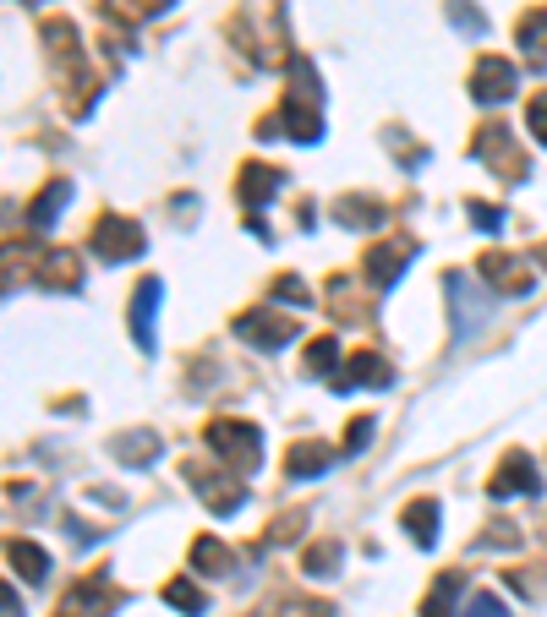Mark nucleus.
I'll return each instance as SVG.
<instances>
[{
  "label": "nucleus",
  "instance_id": "nucleus-24",
  "mask_svg": "<svg viewBox=\"0 0 547 617\" xmlns=\"http://www.w3.org/2000/svg\"><path fill=\"white\" fill-rule=\"evenodd\" d=\"M110 454H116L121 465H137V470H142V465H153V459H159V437H153V432H127V437H116V442H110Z\"/></svg>",
  "mask_w": 547,
  "mask_h": 617
},
{
  "label": "nucleus",
  "instance_id": "nucleus-25",
  "mask_svg": "<svg viewBox=\"0 0 547 617\" xmlns=\"http://www.w3.org/2000/svg\"><path fill=\"white\" fill-rule=\"evenodd\" d=\"M307 371L340 382V339H335V334H318V339L307 345Z\"/></svg>",
  "mask_w": 547,
  "mask_h": 617
},
{
  "label": "nucleus",
  "instance_id": "nucleus-23",
  "mask_svg": "<svg viewBox=\"0 0 547 617\" xmlns=\"http://www.w3.org/2000/svg\"><path fill=\"white\" fill-rule=\"evenodd\" d=\"M335 219L350 225V230L384 225V202H378V197H340V202H335Z\"/></svg>",
  "mask_w": 547,
  "mask_h": 617
},
{
  "label": "nucleus",
  "instance_id": "nucleus-19",
  "mask_svg": "<svg viewBox=\"0 0 547 617\" xmlns=\"http://www.w3.org/2000/svg\"><path fill=\"white\" fill-rule=\"evenodd\" d=\"M6 563L28 579V585H44L50 579V553L39 547V541H22V536H11L6 541Z\"/></svg>",
  "mask_w": 547,
  "mask_h": 617
},
{
  "label": "nucleus",
  "instance_id": "nucleus-1",
  "mask_svg": "<svg viewBox=\"0 0 547 617\" xmlns=\"http://www.w3.org/2000/svg\"><path fill=\"white\" fill-rule=\"evenodd\" d=\"M279 126L296 142L324 137V82H318V66L307 56H290V88H285V105H279Z\"/></svg>",
  "mask_w": 547,
  "mask_h": 617
},
{
  "label": "nucleus",
  "instance_id": "nucleus-28",
  "mask_svg": "<svg viewBox=\"0 0 547 617\" xmlns=\"http://www.w3.org/2000/svg\"><path fill=\"white\" fill-rule=\"evenodd\" d=\"M455 590H460V574H455V568L438 574V585H432L427 601H421V617H455Z\"/></svg>",
  "mask_w": 547,
  "mask_h": 617
},
{
  "label": "nucleus",
  "instance_id": "nucleus-33",
  "mask_svg": "<svg viewBox=\"0 0 547 617\" xmlns=\"http://www.w3.org/2000/svg\"><path fill=\"white\" fill-rule=\"evenodd\" d=\"M449 22H460L466 33H487V17H481L471 0H455V6H449Z\"/></svg>",
  "mask_w": 547,
  "mask_h": 617
},
{
  "label": "nucleus",
  "instance_id": "nucleus-10",
  "mask_svg": "<svg viewBox=\"0 0 547 617\" xmlns=\"http://www.w3.org/2000/svg\"><path fill=\"white\" fill-rule=\"evenodd\" d=\"M477 273L498 290V296H526L531 285H537V273L515 257V251H481L477 257Z\"/></svg>",
  "mask_w": 547,
  "mask_h": 617
},
{
  "label": "nucleus",
  "instance_id": "nucleus-27",
  "mask_svg": "<svg viewBox=\"0 0 547 617\" xmlns=\"http://www.w3.org/2000/svg\"><path fill=\"white\" fill-rule=\"evenodd\" d=\"M329 613H335V607L318 601V596H274V601H263L258 617H329Z\"/></svg>",
  "mask_w": 547,
  "mask_h": 617
},
{
  "label": "nucleus",
  "instance_id": "nucleus-8",
  "mask_svg": "<svg viewBox=\"0 0 547 617\" xmlns=\"http://www.w3.org/2000/svg\"><path fill=\"white\" fill-rule=\"evenodd\" d=\"M236 334H241L252 350H285V345L296 339V317H285V311H274V307H252L236 317Z\"/></svg>",
  "mask_w": 547,
  "mask_h": 617
},
{
  "label": "nucleus",
  "instance_id": "nucleus-18",
  "mask_svg": "<svg viewBox=\"0 0 547 617\" xmlns=\"http://www.w3.org/2000/svg\"><path fill=\"white\" fill-rule=\"evenodd\" d=\"M515 44H520V56H526V66H531V71H547V11H543V6L520 17Z\"/></svg>",
  "mask_w": 547,
  "mask_h": 617
},
{
  "label": "nucleus",
  "instance_id": "nucleus-11",
  "mask_svg": "<svg viewBox=\"0 0 547 617\" xmlns=\"http://www.w3.org/2000/svg\"><path fill=\"white\" fill-rule=\"evenodd\" d=\"M515 82H520V71L504 61V56H481L471 66V99L477 105H509L515 99Z\"/></svg>",
  "mask_w": 547,
  "mask_h": 617
},
{
  "label": "nucleus",
  "instance_id": "nucleus-31",
  "mask_svg": "<svg viewBox=\"0 0 547 617\" xmlns=\"http://www.w3.org/2000/svg\"><path fill=\"white\" fill-rule=\"evenodd\" d=\"M466 213H471V225L487 230V236H498V230L509 225V213H504V208H493V202H466Z\"/></svg>",
  "mask_w": 547,
  "mask_h": 617
},
{
  "label": "nucleus",
  "instance_id": "nucleus-16",
  "mask_svg": "<svg viewBox=\"0 0 547 617\" xmlns=\"http://www.w3.org/2000/svg\"><path fill=\"white\" fill-rule=\"evenodd\" d=\"M389 382H395V367L378 350H356L350 367L340 371V388H389Z\"/></svg>",
  "mask_w": 547,
  "mask_h": 617
},
{
  "label": "nucleus",
  "instance_id": "nucleus-13",
  "mask_svg": "<svg viewBox=\"0 0 547 617\" xmlns=\"http://www.w3.org/2000/svg\"><path fill=\"white\" fill-rule=\"evenodd\" d=\"M159 301H165V285H159L153 273H148V279H137V290H132V339H137V350H153Z\"/></svg>",
  "mask_w": 547,
  "mask_h": 617
},
{
  "label": "nucleus",
  "instance_id": "nucleus-9",
  "mask_svg": "<svg viewBox=\"0 0 547 617\" xmlns=\"http://www.w3.org/2000/svg\"><path fill=\"white\" fill-rule=\"evenodd\" d=\"M487 492H493V497H537V492H543V481H537V459H531L526 448H509V454L498 459V470H493Z\"/></svg>",
  "mask_w": 547,
  "mask_h": 617
},
{
  "label": "nucleus",
  "instance_id": "nucleus-22",
  "mask_svg": "<svg viewBox=\"0 0 547 617\" xmlns=\"http://www.w3.org/2000/svg\"><path fill=\"white\" fill-rule=\"evenodd\" d=\"M71 202V181H50L33 202H28V225L33 230H56V213Z\"/></svg>",
  "mask_w": 547,
  "mask_h": 617
},
{
  "label": "nucleus",
  "instance_id": "nucleus-3",
  "mask_svg": "<svg viewBox=\"0 0 547 617\" xmlns=\"http://www.w3.org/2000/svg\"><path fill=\"white\" fill-rule=\"evenodd\" d=\"M208 454L213 459H225L236 476H252L258 465H263V432L252 427V421H230V416H219V421H208Z\"/></svg>",
  "mask_w": 547,
  "mask_h": 617
},
{
  "label": "nucleus",
  "instance_id": "nucleus-39",
  "mask_svg": "<svg viewBox=\"0 0 547 617\" xmlns=\"http://www.w3.org/2000/svg\"><path fill=\"white\" fill-rule=\"evenodd\" d=\"M543 268H547V247H543Z\"/></svg>",
  "mask_w": 547,
  "mask_h": 617
},
{
  "label": "nucleus",
  "instance_id": "nucleus-7",
  "mask_svg": "<svg viewBox=\"0 0 547 617\" xmlns=\"http://www.w3.org/2000/svg\"><path fill=\"white\" fill-rule=\"evenodd\" d=\"M471 153H477L481 165H493L504 181H526V176H531L526 153L515 148V137H509L504 126H477V142H471Z\"/></svg>",
  "mask_w": 547,
  "mask_h": 617
},
{
  "label": "nucleus",
  "instance_id": "nucleus-14",
  "mask_svg": "<svg viewBox=\"0 0 547 617\" xmlns=\"http://www.w3.org/2000/svg\"><path fill=\"white\" fill-rule=\"evenodd\" d=\"M33 279H39L44 290L67 296V290H82V262H77L71 251H44L39 268H33Z\"/></svg>",
  "mask_w": 547,
  "mask_h": 617
},
{
  "label": "nucleus",
  "instance_id": "nucleus-29",
  "mask_svg": "<svg viewBox=\"0 0 547 617\" xmlns=\"http://www.w3.org/2000/svg\"><path fill=\"white\" fill-rule=\"evenodd\" d=\"M165 601H170L176 613H187V617H203L208 613V596L192 585V579H170V585H165Z\"/></svg>",
  "mask_w": 547,
  "mask_h": 617
},
{
  "label": "nucleus",
  "instance_id": "nucleus-2",
  "mask_svg": "<svg viewBox=\"0 0 547 617\" xmlns=\"http://www.w3.org/2000/svg\"><path fill=\"white\" fill-rule=\"evenodd\" d=\"M44 44H50V61L61 71V82L77 93L71 116L82 121V116L93 110V99H99V77H93L88 61H82V39H77V28H71L67 17H50V22H44Z\"/></svg>",
  "mask_w": 547,
  "mask_h": 617
},
{
  "label": "nucleus",
  "instance_id": "nucleus-17",
  "mask_svg": "<svg viewBox=\"0 0 547 617\" xmlns=\"http://www.w3.org/2000/svg\"><path fill=\"white\" fill-rule=\"evenodd\" d=\"M329 465H335V448H329V442H312V437L285 454V476H290V481H312V476H324Z\"/></svg>",
  "mask_w": 547,
  "mask_h": 617
},
{
  "label": "nucleus",
  "instance_id": "nucleus-26",
  "mask_svg": "<svg viewBox=\"0 0 547 617\" xmlns=\"http://www.w3.org/2000/svg\"><path fill=\"white\" fill-rule=\"evenodd\" d=\"M192 568H198V574H230L236 557H230V547H225L219 536H198V541H192Z\"/></svg>",
  "mask_w": 547,
  "mask_h": 617
},
{
  "label": "nucleus",
  "instance_id": "nucleus-38",
  "mask_svg": "<svg viewBox=\"0 0 547 617\" xmlns=\"http://www.w3.org/2000/svg\"><path fill=\"white\" fill-rule=\"evenodd\" d=\"M6 617H17V590L6 585Z\"/></svg>",
  "mask_w": 547,
  "mask_h": 617
},
{
  "label": "nucleus",
  "instance_id": "nucleus-37",
  "mask_svg": "<svg viewBox=\"0 0 547 617\" xmlns=\"http://www.w3.org/2000/svg\"><path fill=\"white\" fill-rule=\"evenodd\" d=\"M269 536H274V541H296V536H301V514H285V519H274Z\"/></svg>",
  "mask_w": 547,
  "mask_h": 617
},
{
  "label": "nucleus",
  "instance_id": "nucleus-36",
  "mask_svg": "<svg viewBox=\"0 0 547 617\" xmlns=\"http://www.w3.org/2000/svg\"><path fill=\"white\" fill-rule=\"evenodd\" d=\"M274 296H285V301H296V307H307V285H301L296 273H285V279H274Z\"/></svg>",
  "mask_w": 547,
  "mask_h": 617
},
{
  "label": "nucleus",
  "instance_id": "nucleus-20",
  "mask_svg": "<svg viewBox=\"0 0 547 617\" xmlns=\"http://www.w3.org/2000/svg\"><path fill=\"white\" fill-rule=\"evenodd\" d=\"M444 290H449V301H455V322H460V334H471L487 307H481V296L471 290V279H460V273H444Z\"/></svg>",
  "mask_w": 547,
  "mask_h": 617
},
{
  "label": "nucleus",
  "instance_id": "nucleus-21",
  "mask_svg": "<svg viewBox=\"0 0 547 617\" xmlns=\"http://www.w3.org/2000/svg\"><path fill=\"white\" fill-rule=\"evenodd\" d=\"M406 536L421 547V553L438 547V502H432V497H416L406 508Z\"/></svg>",
  "mask_w": 547,
  "mask_h": 617
},
{
  "label": "nucleus",
  "instance_id": "nucleus-34",
  "mask_svg": "<svg viewBox=\"0 0 547 617\" xmlns=\"http://www.w3.org/2000/svg\"><path fill=\"white\" fill-rule=\"evenodd\" d=\"M372 442V416H356L350 427H345V454H361Z\"/></svg>",
  "mask_w": 547,
  "mask_h": 617
},
{
  "label": "nucleus",
  "instance_id": "nucleus-15",
  "mask_svg": "<svg viewBox=\"0 0 547 617\" xmlns=\"http://www.w3.org/2000/svg\"><path fill=\"white\" fill-rule=\"evenodd\" d=\"M279 186H285L279 170H269V165H241V176H236V197L247 202V213H263V202H269Z\"/></svg>",
  "mask_w": 547,
  "mask_h": 617
},
{
  "label": "nucleus",
  "instance_id": "nucleus-40",
  "mask_svg": "<svg viewBox=\"0 0 547 617\" xmlns=\"http://www.w3.org/2000/svg\"><path fill=\"white\" fill-rule=\"evenodd\" d=\"M28 6H44V0H28Z\"/></svg>",
  "mask_w": 547,
  "mask_h": 617
},
{
  "label": "nucleus",
  "instance_id": "nucleus-6",
  "mask_svg": "<svg viewBox=\"0 0 547 617\" xmlns=\"http://www.w3.org/2000/svg\"><path fill=\"white\" fill-rule=\"evenodd\" d=\"M187 481H192V492L208 502V514H236L241 502H247V487H241V476L225 465V470H203V465H187Z\"/></svg>",
  "mask_w": 547,
  "mask_h": 617
},
{
  "label": "nucleus",
  "instance_id": "nucleus-4",
  "mask_svg": "<svg viewBox=\"0 0 547 617\" xmlns=\"http://www.w3.org/2000/svg\"><path fill=\"white\" fill-rule=\"evenodd\" d=\"M116 607H127V590L110 585V574H88V579H77L61 596L56 617H110Z\"/></svg>",
  "mask_w": 547,
  "mask_h": 617
},
{
  "label": "nucleus",
  "instance_id": "nucleus-32",
  "mask_svg": "<svg viewBox=\"0 0 547 617\" xmlns=\"http://www.w3.org/2000/svg\"><path fill=\"white\" fill-rule=\"evenodd\" d=\"M460 617H509V607H504L493 590H477V596L466 601V613H460Z\"/></svg>",
  "mask_w": 547,
  "mask_h": 617
},
{
  "label": "nucleus",
  "instance_id": "nucleus-5",
  "mask_svg": "<svg viewBox=\"0 0 547 617\" xmlns=\"http://www.w3.org/2000/svg\"><path fill=\"white\" fill-rule=\"evenodd\" d=\"M93 251H99L105 262H137V257L148 251V236H142V225L127 219V213H105V219L93 225Z\"/></svg>",
  "mask_w": 547,
  "mask_h": 617
},
{
  "label": "nucleus",
  "instance_id": "nucleus-35",
  "mask_svg": "<svg viewBox=\"0 0 547 617\" xmlns=\"http://www.w3.org/2000/svg\"><path fill=\"white\" fill-rule=\"evenodd\" d=\"M526 126H531V137L547 148V93H537V99L526 105Z\"/></svg>",
  "mask_w": 547,
  "mask_h": 617
},
{
  "label": "nucleus",
  "instance_id": "nucleus-30",
  "mask_svg": "<svg viewBox=\"0 0 547 617\" xmlns=\"http://www.w3.org/2000/svg\"><path fill=\"white\" fill-rule=\"evenodd\" d=\"M340 557H345V547H340V541H318V547H307V557H301V568H307L312 579H329V574L340 568Z\"/></svg>",
  "mask_w": 547,
  "mask_h": 617
},
{
  "label": "nucleus",
  "instance_id": "nucleus-12",
  "mask_svg": "<svg viewBox=\"0 0 547 617\" xmlns=\"http://www.w3.org/2000/svg\"><path fill=\"white\" fill-rule=\"evenodd\" d=\"M410 257H416V247H410L406 236L400 241H384V247H372L361 262H367V285L372 290H395L400 285V273L410 268Z\"/></svg>",
  "mask_w": 547,
  "mask_h": 617
}]
</instances>
